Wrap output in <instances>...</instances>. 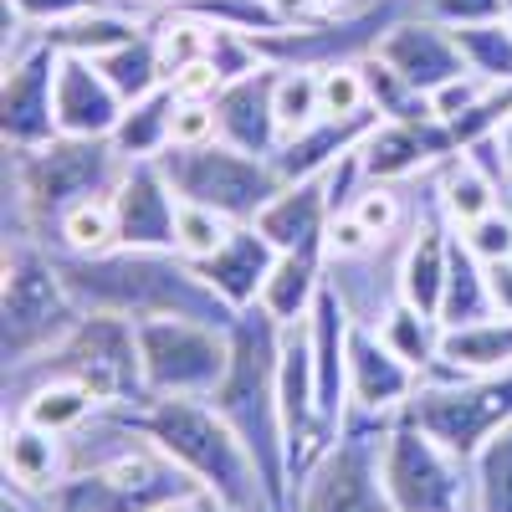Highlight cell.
I'll list each match as a JSON object with an SVG mask.
<instances>
[{"label": "cell", "mask_w": 512, "mask_h": 512, "mask_svg": "<svg viewBox=\"0 0 512 512\" xmlns=\"http://www.w3.org/2000/svg\"><path fill=\"white\" fill-rule=\"evenodd\" d=\"M52 262L82 313H118L134 323L195 318V323H216V328H236L241 318L180 251H144V246H118L103 256L52 251Z\"/></svg>", "instance_id": "6da1fadb"}, {"label": "cell", "mask_w": 512, "mask_h": 512, "mask_svg": "<svg viewBox=\"0 0 512 512\" xmlns=\"http://www.w3.org/2000/svg\"><path fill=\"white\" fill-rule=\"evenodd\" d=\"M282 333H287V323H277L262 303L241 308V318L231 328V369L221 379V390L210 395V405L231 420V431L251 451L256 477H262V492H267V507L292 512L287 431H282V395H277Z\"/></svg>", "instance_id": "7a4b0ae2"}, {"label": "cell", "mask_w": 512, "mask_h": 512, "mask_svg": "<svg viewBox=\"0 0 512 512\" xmlns=\"http://www.w3.org/2000/svg\"><path fill=\"white\" fill-rule=\"evenodd\" d=\"M128 431H139L144 441H154L164 456H175L185 472L210 487L216 497H226L236 512H256L267 502L256 461L241 446V436L231 431V420L210 405V400H185V395H149L139 405L113 410Z\"/></svg>", "instance_id": "3957f363"}, {"label": "cell", "mask_w": 512, "mask_h": 512, "mask_svg": "<svg viewBox=\"0 0 512 512\" xmlns=\"http://www.w3.org/2000/svg\"><path fill=\"white\" fill-rule=\"evenodd\" d=\"M47 379H77L103 400V410H123L149 400L144 359H139V323L118 313H82L77 328L16 369H6V405H16L31 384Z\"/></svg>", "instance_id": "277c9868"}, {"label": "cell", "mask_w": 512, "mask_h": 512, "mask_svg": "<svg viewBox=\"0 0 512 512\" xmlns=\"http://www.w3.org/2000/svg\"><path fill=\"white\" fill-rule=\"evenodd\" d=\"M200 482L185 472L175 456H164L154 441L134 431V441L118 446L113 456L93 466H72V472L41 492V512H159L169 502L190 497Z\"/></svg>", "instance_id": "5b68a950"}, {"label": "cell", "mask_w": 512, "mask_h": 512, "mask_svg": "<svg viewBox=\"0 0 512 512\" xmlns=\"http://www.w3.org/2000/svg\"><path fill=\"white\" fill-rule=\"evenodd\" d=\"M77 318H82V308L52 262V246L11 241L6 282H0V354H6V369L62 344L77 328Z\"/></svg>", "instance_id": "8992f818"}, {"label": "cell", "mask_w": 512, "mask_h": 512, "mask_svg": "<svg viewBox=\"0 0 512 512\" xmlns=\"http://www.w3.org/2000/svg\"><path fill=\"white\" fill-rule=\"evenodd\" d=\"M164 180L175 185V195L185 205H205V210H221L226 221L251 226L262 210L282 195V175L272 169V159H256L246 149L231 144H169L159 154Z\"/></svg>", "instance_id": "52a82bcc"}, {"label": "cell", "mask_w": 512, "mask_h": 512, "mask_svg": "<svg viewBox=\"0 0 512 512\" xmlns=\"http://www.w3.org/2000/svg\"><path fill=\"white\" fill-rule=\"evenodd\" d=\"M390 420L379 415H344L338 441L308 466V477L292 487V512H395L384 492V436Z\"/></svg>", "instance_id": "ba28073f"}, {"label": "cell", "mask_w": 512, "mask_h": 512, "mask_svg": "<svg viewBox=\"0 0 512 512\" xmlns=\"http://www.w3.org/2000/svg\"><path fill=\"white\" fill-rule=\"evenodd\" d=\"M400 415L425 436H436L446 451L472 461L512 420V364L472 379H420V390L405 400Z\"/></svg>", "instance_id": "9c48e42d"}, {"label": "cell", "mask_w": 512, "mask_h": 512, "mask_svg": "<svg viewBox=\"0 0 512 512\" xmlns=\"http://www.w3.org/2000/svg\"><path fill=\"white\" fill-rule=\"evenodd\" d=\"M384 492L395 512H477L472 461L395 415L384 436Z\"/></svg>", "instance_id": "30bf717a"}, {"label": "cell", "mask_w": 512, "mask_h": 512, "mask_svg": "<svg viewBox=\"0 0 512 512\" xmlns=\"http://www.w3.org/2000/svg\"><path fill=\"white\" fill-rule=\"evenodd\" d=\"M139 359H144L149 395L210 400L231 369V328L195 323V318H144Z\"/></svg>", "instance_id": "8fae6325"}, {"label": "cell", "mask_w": 512, "mask_h": 512, "mask_svg": "<svg viewBox=\"0 0 512 512\" xmlns=\"http://www.w3.org/2000/svg\"><path fill=\"white\" fill-rule=\"evenodd\" d=\"M57 67L62 52L36 26L6 52V72H0V134H6V149H41L57 139Z\"/></svg>", "instance_id": "7c38bea8"}, {"label": "cell", "mask_w": 512, "mask_h": 512, "mask_svg": "<svg viewBox=\"0 0 512 512\" xmlns=\"http://www.w3.org/2000/svg\"><path fill=\"white\" fill-rule=\"evenodd\" d=\"M456 154H461V144H456L446 118H420V123L384 118V123H374V134L359 144L369 185H410V180H425V175H436L441 164H451Z\"/></svg>", "instance_id": "4fadbf2b"}, {"label": "cell", "mask_w": 512, "mask_h": 512, "mask_svg": "<svg viewBox=\"0 0 512 512\" xmlns=\"http://www.w3.org/2000/svg\"><path fill=\"white\" fill-rule=\"evenodd\" d=\"M118 210V241L144 246V251H175V221H180V195L164 180L159 159H128L123 180L113 190Z\"/></svg>", "instance_id": "5bb4252c"}, {"label": "cell", "mask_w": 512, "mask_h": 512, "mask_svg": "<svg viewBox=\"0 0 512 512\" xmlns=\"http://www.w3.org/2000/svg\"><path fill=\"white\" fill-rule=\"evenodd\" d=\"M420 390V374L384 344L379 328L354 323L349 333V410L390 420L405 410V400Z\"/></svg>", "instance_id": "9a60e30c"}, {"label": "cell", "mask_w": 512, "mask_h": 512, "mask_svg": "<svg viewBox=\"0 0 512 512\" xmlns=\"http://www.w3.org/2000/svg\"><path fill=\"white\" fill-rule=\"evenodd\" d=\"M400 256H405V236L374 241L369 251H354V256H328V287L344 297L354 323L379 328L384 313L400 303Z\"/></svg>", "instance_id": "2e32d148"}, {"label": "cell", "mask_w": 512, "mask_h": 512, "mask_svg": "<svg viewBox=\"0 0 512 512\" xmlns=\"http://www.w3.org/2000/svg\"><path fill=\"white\" fill-rule=\"evenodd\" d=\"M349 333H354V318L344 308V297L323 282L318 303L308 313V344H313V369H318V415L333 436L344 431V415H349Z\"/></svg>", "instance_id": "e0dca14e"}, {"label": "cell", "mask_w": 512, "mask_h": 512, "mask_svg": "<svg viewBox=\"0 0 512 512\" xmlns=\"http://www.w3.org/2000/svg\"><path fill=\"white\" fill-rule=\"evenodd\" d=\"M379 57L390 62L405 82H415L420 93H436V88H446V82L472 72L466 57H461V47H456V31L431 21V16H405L390 36L379 41Z\"/></svg>", "instance_id": "ac0fdd59"}, {"label": "cell", "mask_w": 512, "mask_h": 512, "mask_svg": "<svg viewBox=\"0 0 512 512\" xmlns=\"http://www.w3.org/2000/svg\"><path fill=\"white\" fill-rule=\"evenodd\" d=\"M272 88H277V67H256L236 82L216 93V123H221V144L231 149H246L256 159H272L282 149V123H277V103H272Z\"/></svg>", "instance_id": "d6986e66"}, {"label": "cell", "mask_w": 512, "mask_h": 512, "mask_svg": "<svg viewBox=\"0 0 512 512\" xmlns=\"http://www.w3.org/2000/svg\"><path fill=\"white\" fill-rule=\"evenodd\" d=\"M123 98L103 77L93 57H62L57 67V134L72 139H113V128L123 118Z\"/></svg>", "instance_id": "ffe728a7"}, {"label": "cell", "mask_w": 512, "mask_h": 512, "mask_svg": "<svg viewBox=\"0 0 512 512\" xmlns=\"http://www.w3.org/2000/svg\"><path fill=\"white\" fill-rule=\"evenodd\" d=\"M374 123H384L374 103L359 108V113H344V118L323 113L318 123L303 128V134L282 139V149L272 154V169H277L287 185H297V180H318L328 164H338L344 154H354V149L374 134Z\"/></svg>", "instance_id": "44dd1931"}, {"label": "cell", "mask_w": 512, "mask_h": 512, "mask_svg": "<svg viewBox=\"0 0 512 512\" xmlns=\"http://www.w3.org/2000/svg\"><path fill=\"white\" fill-rule=\"evenodd\" d=\"M277 256H282V251H277L262 231H256V226H236V231L226 236V246H221L216 256H205V262H195V267H200L205 282L241 313V308H251V303H262V287H267V277H272V267H277Z\"/></svg>", "instance_id": "7402d4cb"}, {"label": "cell", "mask_w": 512, "mask_h": 512, "mask_svg": "<svg viewBox=\"0 0 512 512\" xmlns=\"http://www.w3.org/2000/svg\"><path fill=\"white\" fill-rule=\"evenodd\" d=\"M328 221H333V205H328V190H323V175H318V180L282 185V195L251 226L277 251H308V246L328 251Z\"/></svg>", "instance_id": "603a6c76"}, {"label": "cell", "mask_w": 512, "mask_h": 512, "mask_svg": "<svg viewBox=\"0 0 512 512\" xmlns=\"http://www.w3.org/2000/svg\"><path fill=\"white\" fill-rule=\"evenodd\" d=\"M0 461H6V487H16L26 497H41L67 477V436L41 431V425H31V420H6Z\"/></svg>", "instance_id": "cb8c5ba5"}, {"label": "cell", "mask_w": 512, "mask_h": 512, "mask_svg": "<svg viewBox=\"0 0 512 512\" xmlns=\"http://www.w3.org/2000/svg\"><path fill=\"white\" fill-rule=\"evenodd\" d=\"M328 282V251L323 246H308V251H282L277 267L262 287V308L277 318V323H308L318 292Z\"/></svg>", "instance_id": "d4e9b609"}, {"label": "cell", "mask_w": 512, "mask_h": 512, "mask_svg": "<svg viewBox=\"0 0 512 512\" xmlns=\"http://www.w3.org/2000/svg\"><path fill=\"white\" fill-rule=\"evenodd\" d=\"M507 364H512V318H487L472 328H446L441 364L425 379H472V374H497Z\"/></svg>", "instance_id": "484cf974"}, {"label": "cell", "mask_w": 512, "mask_h": 512, "mask_svg": "<svg viewBox=\"0 0 512 512\" xmlns=\"http://www.w3.org/2000/svg\"><path fill=\"white\" fill-rule=\"evenodd\" d=\"M144 26H149V16H139V11L118 6V0H108V6H98V11H82L72 21L36 26V31L47 36L62 57H103V52L123 47V41H134Z\"/></svg>", "instance_id": "4316f807"}, {"label": "cell", "mask_w": 512, "mask_h": 512, "mask_svg": "<svg viewBox=\"0 0 512 512\" xmlns=\"http://www.w3.org/2000/svg\"><path fill=\"white\" fill-rule=\"evenodd\" d=\"M497 318L492 287H487V262L466 246L461 231H451V262H446V292H441V328H472Z\"/></svg>", "instance_id": "83f0119b"}, {"label": "cell", "mask_w": 512, "mask_h": 512, "mask_svg": "<svg viewBox=\"0 0 512 512\" xmlns=\"http://www.w3.org/2000/svg\"><path fill=\"white\" fill-rule=\"evenodd\" d=\"M98 410H103V400L88 390V384H77V379H47V384H31L16 405H6V420H31V425H41V431L72 436Z\"/></svg>", "instance_id": "f1b7e54d"}, {"label": "cell", "mask_w": 512, "mask_h": 512, "mask_svg": "<svg viewBox=\"0 0 512 512\" xmlns=\"http://www.w3.org/2000/svg\"><path fill=\"white\" fill-rule=\"evenodd\" d=\"M175 108H180V93L169 88H154L144 98H134L123 108L118 128H113V144L123 159H159L169 149V134H175Z\"/></svg>", "instance_id": "f546056e"}, {"label": "cell", "mask_w": 512, "mask_h": 512, "mask_svg": "<svg viewBox=\"0 0 512 512\" xmlns=\"http://www.w3.org/2000/svg\"><path fill=\"white\" fill-rule=\"evenodd\" d=\"M436 195H441V205H446L451 226H472L477 216H487V210L507 205L502 190H497V180H492L466 149H461L451 164L436 169Z\"/></svg>", "instance_id": "4dcf8cb0"}, {"label": "cell", "mask_w": 512, "mask_h": 512, "mask_svg": "<svg viewBox=\"0 0 512 512\" xmlns=\"http://www.w3.org/2000/svg\"><path fill=\"white\" fill-rule=\"evenodd\" d=\"M98 67H103V77L118 88V98L123 103H134V98H144V93H154V88H164V57H159V41H154V31L144 26L134 41H123V47H113V52H103V57H93Z\"/></svg>", "instance_id": "1f68e13d"}, {"label": "cell", "mask_w": 512, "mask_h": 512, "mask_svg": "<svg viewBox=\"0 0 512 512\" xmlns=\"http://www.w3.org/2000/svg\"><path fill=\"white\" fill-rule=\"evenodd\" d=\"M52 251H77V256H103V251H118V210H113V195H93V200H82L72 205L67 216L57 221Z\"/></svg>", "instance_id": "d6a6232c"}, {"label": "cell", "mask_w": 512, "mask_h": 512, "mask_svg": "<svg viewBox=\"0 0 512 512\" xmlns=\"http://www.w3.org/2000/svg\"><path fill=\"white\" fill-rule=\"evenodd\" d=\"M379 338L425 379V374L441 364V338H446V328H441V318H425L420 308L395 303L390 313H384V323H379Z\"/></svg>", "instance_id": "836d02e7"}, {"label": "cell", "mask_w": 512, "mask_h": 512, "mask_svg": "<svg viewBox=\"0 0 512 512\" xmlns=\"http://www.w3.org/2000/svg\"><path fill=\"white\" fill-rule=\"evenodd\" d=\"M364 72V88H369V103L379 108V118H400V123H420V118H436V103L431 93H420L415 82H405L390 62H384L379 52H369L359 62Z\"/></svg>", "instance_id": "e575fe53"}, {"label": "cell", "mask_w": 512, "mask_h": 512, "mask_svg": "<svg viewBox=\"0 0 512 512\" xmlns=\"http://www.w3.org/2000/svg\"><path fill=\"white\" fill-rule=\"evenodd\" d=\"M456 47L477 77H487L492 88L512 82V21H477V26H451Z\"/></svg>", "instance_id": "d590c367"}, {"label": "cell", "mask_w": 512, "mask_h": 512, "mask_svg": "<svg viewBox=\"0 0 512 512\" xmlns=\"http://www.w3.org/2000/svg\"><path fill=\"white\" fill-rule=\"evenodd\" d=\"M272 103H277L282 139L303 134L308 123H318V118H323V77H318V72H308V67H277Z\"/></svg>", "instance_id": "8d00e7d4"}, {"label": "cell", "mask_w": 512, "mask_h": 512, "mask_svg": "<svg viewBox=\"0 0 512 512\" xmlns=\"http://www.w3.org/2000/svg\"><path fill=\"white\" fill-rule=\"evenodd\" d=\"M477 512H512V420L472 456Z\"/></svg>", "instance_id": "74e56055"}, {"label": "cell", "mask_w": 512, "mask_h": 512, "mask_svg": "<svg viewBox=\"0 0 512 512\" xmlns=\"http://www.w3.org/2000/svg\"><path fill=\"white\" fill-rule=\"evenodd\" d=\"M180 11H195L210 26H231V31H246V36H272V31L287 26L272 0H190Z\"/></svg>", "instance_id": "f35d334b"}, {"label": "cell", "mask_w": 512, "mask_h": 512, "mask_svg": "<svg viewBox=\"0 0 512 512\" xmlns=\"http://www.w3.org/2000/svg\"><path fill=\"white\" fill-rule=\"evenodd\" d=\"M236 231V221H226L221 210H205V205H185L180 200V221H175V251L190 256V262H205L226 246V236Z\"/></svg>", "instance_id": "ab89813d"}, {"label": "cell", "mask_w": 512, "mask_h": 512, "mask_svg": "<svg viewBox=\"0 0 512 512\" xmlns=\"http://www.w3.org/2000/svg\"><path fill=\"white\" fill-rule=\"evenodd\" d=\"M349 210L364 221V231L379 236V241L405 236V226H410V210H405V200H400V185H364Z\"/></svg>", "instance_id": "60d3db41"}, {"label": "cell", "mask_w": 512, "mask_h": 512, "mask_svg": "<svg viewBox=\"0 0 512 512\" xmlns=\"http://www.w3.org/2000/svg\"><path fill=\"white\" fill-rule=\"evenodd\" d=\"M210 67L221 72V82H236V77L267 67V62H262V52H256V36L216 26V31H210Z\"/></svg>", "instance_id": "b9f144b4"}, {"label": "cell", "mask_w": 512, "mask_h": 512, "mask_svg": "<svg viewBox=\"0 0 512 512\" xmlns=\"http://www.w3.org/2000/svg\"><path fill=\"white\" fill-rule=\"evenodd\" d=\"M466 236V246H472L482 262H507L512 256V205H497L487 210V216H477L472 226H456Z\"/></svg>", "instance_id": "7bdbcfd3"}, {"label": "cell", "mask_w": 512, "mask_h": 512, "mask_svg": "<svg viewBox=\"0 0 512 512\" xmlns=\"http://www.w3.org/2000/svg\"><path fill=\"white\" fill-rule=\"evenodd\" d=\"M318 77H323V113L344 118V113L369 108V88H364V72H359V62L328 67V72H318Z\"/></svg>", "instance_id": "ee69618b"}, {"label": "cell", "mask_w": 512, "mask_h": 512, "mask_svg": "<svg viewBox=\"0 0 512 512\" xmlns=\"http://www.w3.org/2000/svg\"><path fill=\"white\" fill-rule=\"evenodd\" d=\"M420 16L441 26H477V21H507L512 0H420Z\"/></svg>", "instance_id": "f6af8a7d"}, {"label": "cell", "mask_w": 512, "mask_h": 512, "mask_svg": "<svg viewBox=\"0 0 512 512\" xmlns=\"http://www.w3.org/2000/svg\"><path fill=\"white\" fill-rule=\"evenodd\" d=\"M221 139V123H216V98H180L175 108V134L169 144H216Z\"/></svg>", "instance_id": "bcb514c9"}, {"label": "cell", "mask_w": 512, "mask_h": 512, "mask_svg": "<svg viewBox=\"0 0 512 512\" xmlns=\"http://www.w3.org/2000/svg\"><path fill=\"white\" fill-rule=\"evenodd\" d=\"M487 88H492V82H487V77H477V72H466V77L446 82V88H436V93H431L436 118H456V113H466V108H477V103L487 98Z\"/></svg>", "instance_id": "7dc6e473"}, {"label": "cell", "mask_w": 512, "mask_h": 512, "mask_svg": "<svg viewBox=\"0 0 512 512\" xmlns=\"http://www.w3.org/2000/svg\"><path fill=\"white\" fill-rule=\"evenodd\" d=\"M11 6L31 21V26H57V21H72L82 11H98L108 0H11Z\"/></svg>", "instance_id": "c3c4849f"}, {"label": "cell", "mask_w": 512, "mask_h": 512, "mask_svg": "<svg viewBox=\"0 0 512 512\" xmlns=\"http://www.w3.org/2000/svg\"><path fill=\"white\" fill-rule=\"evenodd\" d=\"M169 88H175L180 98H216L226 82H221V72L210 67V57L205 62H190V67H180L175 77H169Z\"/></svg>", "instance_id": "681fc988"}, {"label": "cell", "mask_w": 512, "mask_h": 512, "mask_svg": "<svg viewBox=\"0 0 512 512\" xmlns=\"http://www.w3.org/2000/svg\"><path fill=\"white\" fill-rule=\"evenodd\" d=\"M487 287H492L497 318H512V256L507 262H487Z\"/></svg>", "instance_id": "f907efd6"}, {"label": "cell", "mask_w": 512, "mask_h": 512, "mask_svg": "<svg viewBox=\"0 0 512 512\" xmlns=\"http://www.w3.org/2000/svg\"><path fill=\"white\" fill-rule=\"evenodd\" d=\"M159 512H236L226 497H216L210 487H195L190 497H180V502H169V507H159Z\"/></svg>", "instance_id": "816d5d0a"}, {"label": "cell", "mask_w": 512, "mask_h": 512, "mask_svg": "<svg viewBox=\"0 0 512 512\" xmlns=\"http://www.w3.org/2000/svg\"><path fill=\"white\" fill-rule=\"evenodd\" d=\"M277 6V16L287 21V26H297V21H313V16H323V0H272Z\"/></svg>", "instance_id": "f5cc1de1"}, {"label": "cell", "mask_w": 512, "mask_h": 512, "mask_svg": "<svg viewBox=\"0 0 512 512\" xmlns=\"http://www.w3.org/2000/svg\"><path fill=\"white\" fill-rule=\"evenodd\" d=\"M118 6L139 11V16H159V11H180V6H190V0H118Z\"/></svg>", "instance_id": "db71d44e"}, {"label": "cell", "mask_w": 512, "mask_h": 512, "mask_svg": "<svg viewBox=\"0 0 512 512\" xmlns=\"http://www.w3.org/2000/svg\"><path fill=\"white\" fill-rule=\"evenodd\" d=\"M0 512H41V502L26 497V492H16V487H6V502H0Z\"/></svg>", "instance_id": "11a10c76"}, {"label": "cell", "mask_w": 512, "mask_h": 512, "mask_svg": "<svg viewBox=\"0 0 512 512\" xmlns=\"http://www.w3.org/2000/svg\"><path fill=\"white\" fill-rule=\"evenodd\" d=\"M497 144H502V159H507V175H512V118L497 128Z\"/></svg>", "instance_id": "9f6ffc18"}, {"label": "cell", "mask_w": 512, "mask_h": 512, "mask_svg": "<svg viewBox=\"0 0 512 512\" xmlns=\"http://www.w3.org/2000/svg\"><path fill=\"white\" fill-rule=\"evenodd\" d=\"M256 512H277V507H267V502H262V507H256Z\"/></svg>", "instance_id": "6f0895ef"}, {"label": "cell", "mask_w": 512, "mask_h": 512, "mask_svg": "<svg viewBox=\"0 0 512 512\" xmlns=\"http://www.w3.org/2000/svg\"><path fill=\"white\" fill-rule=\"evenodd\" d=\"M507 21H512V16H507Z\"/></svg>", "instance_id": "680465c9"}]
</instances>
